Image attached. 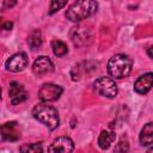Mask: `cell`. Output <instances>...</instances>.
I'll use <instances>...</instances> for the list:
<instances>
[{"mask_svg":"<svg viewBox=\"0 0 153 153\" xmlns=\"http://www.w3.org/2000/svg\"><path fill=\"white\" fill-rule=\"evenodd\" d=\"M98 4L93 0H82L73 2L66 11V17L71 22H80L97 11Z\"/></svg>","mask_w":153,"mask_h":153,"instance_id":"obj_1","label":"cell"},{"mask_svg":"<svg viewBox=\"0 0 153 153\" xmlns=\"http://www.w3.org/2000/svg\"><path fill=\"white\" fill-rule=\"evenodd\" d=\"M153 87V73H146L141 75L134 82V90L139 94H146Z\"/></svg>","mask_w":153,"mask_h":153,"instance_id":"obj_10","label":"cell"},{"mask_svg":"<svg viewBox=\"0 0 153 153\" xmlns=\"http://www.w3.org/2000/svg\"><path fill=\"white\" fill-rule=\"evenodd\" d=\"M8 94H10V98H11V103L13 105L20 104V103H23L27 98V94H26L24 87L19 82H17V81H12L10 84Z\"/></svg>","mask_w":153,"mask_h":153,"instance_id":"obj_9","label":"cell"},{"mask_svg":"<svg viewBox=\"0 0 153 153\" xmlns=\"http://www.w3.org/2000/svg\"><path fill=\"white\" fill-rule=\"evenodd\" d=\"M93 88L97 93H99L103 97L106 98H114L117 94V85L116 82L108 78V76H100L94 80Z\"/></svg>","mask_w":153,"mask_h":153,"instance_id":"obj_4","label":"cell"},{"mask_svg":"<svg viewBox=\"0 0 153 153\" xmlns=\"http://www.w3.org/2000/svg\"><path fill=\"white\" fill-rule=\"evenodd\" d=\"M128 149H129V145H128L127 141H123V140H121L115 147V152L116 153H127Z\"/></svg>","mask_w":153,"mask_h":153,"instance_id":"obj_18","label":"cell"},{"mask_svg":"<svg viewBox=\"0 0 153 153\" xmlns=\"http://www.w3.org/2000/svg\"><path fill=\"white\" fill-rule=\"evenodd\" d=\"M12 25H13V24H12L11 22H6V23L2 24V29H4V30H11V29H12Z\"/></svg>","mask_w":153,"mask_h":153,"instance_id":"obj_19","label":"cell"},{"mask_svg":"<svg viewBox=\"0 0 153 153\" xmlns=\"http://www.w3.org/2000/svg\"><path fill=\"white\" fill-rule=\"evenodd\" d=\"M74 148L73 141L67 136H60L49 146L48 153H72Z\"/></svg>","mask_w":153,"mask_h":153,"instance_id":"obj_6","label":"cell"},{"mask_svg":"<svg viewBox=\"0 0 153 153\" xmlns=\"http://www.w3.org/2000/svg\"><path fill=\"white\" fill-rule=\"evenodd\" d=\"M147 55H148L151 59H153V47H149V48L147 49Z\"/></svg>","mask_w":153,"mask_h":153,"instance_id":"obj_20","label":"cell"},{"mask_svg":"<svg viewBox=\"0 0 153 153\" xmlns=\"http://www.w3.org/2000/svg\"><path fill=\"white\" fill-rule=\"evenodd\" d=\"M20 153H43L41 143H25L20 147Z\"/></svg>","mask_w":153,"mask_h":153,"instance_id":"obj_16","label":"cell"},{"mask_svg":"<svg viewBox=\"0 0 153 153\" xmlns=\"http://www.w3.org/2000/svg\"><path fill=\"white\" fill-rule=\"evenodd\" d=\"M32 71L36 75H45L54 71V65L48 56H39L32 65Z\"/></svg>","mask_w":153,"mask_h":153,"instance_id":"obj_8","label":"cell"},{"mask_svg":"<svg viewBox=\"0 0 153 153\" xmlns=\"http://www.w3.org/2000/svg\"><path fill=\"white\" fill-rule=\"evenodd\" d=\"M133 61L124 54H117L112 56L108 62V73L115 79H122L129 75L131 71Z\"/></svg>","mask_w":153,"mask_h":153,"instance_id":"obj_3","label":"cell"},{"mask_svg":"<svg viewBox=\"0 0 153 153\" xmlns=\"http://www.w3.org/2000/svg\"><path fill=\"white\" fill-rule=\"evenodd\" d=\"M32 115L36 120H38L39 122H42L45 127H48L50 130H54L55 128H57L59 126V114L57 110L51 106L48 105L47 103H38L33 110H32Z\"/></svg>","mask_w":153,"mask_h":153,"instance_id":"obj_2","label":"cell"},{"mask_svg":"<svg viewBox=\"0 0 153 153\" xmlns=\"http://www.w3.org/2000/svg\"><path fill=\"white\" fill-rule=\"evenodd\" d=\"M66 1H56V0H53L51 2H50V7H49V14H53V13H55L56 11H59L60 8H62L63 6H66Z\"/></svg>","mask_w":153,"mask_h":153,"instance_id":"obj_17","label":"cell"},{"mask_svg":"<svg viewBox=\"0 0 153 153\" xmlns=\"http://www.w3.org/2000/svg\"><path fill=\"white\" fill-rule=\"evenodd\" d=\"M139 139H140L141 145H143V146H148V145L153 143V122L147 123L142 128Z\"/></svg>","mask_w":153,"mask_h":153,"instance_id":"obj_12","label":"cell"},{"mask_svg":"<svg viewBox=\"0 0 153 153\" xmlns=\"http://www.w3.org/2000/svg\"><path fill=\"white\" fill-rule=\"evenodd\" d=\"M13 5H16V1H12V2H6V1H4V4H2V7L5 8V6H8V7H11V6H13Z\"/></svg>","mask_w":153,"mask_h":153,"instance_id":"obj_21","label":"cell"},{"mask_svg":"<svg viewBox=\"0 0 153 153\" xmlns=\"http://www.w3.org/2000/svg\"><path fill=\"white\" fill-rule=\"evenodd\" d=\"M1 136L6 141H17L20 137L17 122H7L1 127Z\"/></svg>","mask_w":153,"mask_h":153,"instance_id":"obj_11","label":"cell"},{"mask_svg":"<svg viewBox=\"0 0 153 153\" xmlns=\"http://www.w3.org/2000/svg\"><path fill=\"white\" fill-rule=\"evenodd\" d=\"M63 88L59 85L55 84H44L39 91H38V98L43 102V103H48V102H55L60 98V96L62 94Z\"/></svg>","mask_w":153,"mask_h":153,"instance_id":"obj_5","label":"cell"},{"mask_svg":"<svg viewBox=\"0 0 153 153\" xmlns=\"http://www.w3.org/2000/svg\"><path fill=\"white\" fill-rule=\"evenodd\" d=\"M147 153H153V147H151V148L147 151Z\"/></svg>","mask_w":153,"mask_h":153,"instance_id":"obj_22","label":"cell"},{"mask_svg":"<svg viewBox=\"0 0 153 153\" xmlns=\"http://www.w3.org/2000/svg\"><path fill=\"white\" fill-rule=\"evenodd\" d=\"M27 66V56L25 53H18L6 61V68L10 72H20Z\"/></svg>","mask_w":153,"mask_h":153,"instance_id":"obj_7","label":"cell"},{"mask_svg":"<svg viewBox=\"0 0 153 153\" xmlns=\"http://www.w3.org/2000/svg\"><path fill=\"white\" fill-rule=\"evenodd\" d=\"M51 48H53V51L56 56L61 57V56H65L67 53H68V48L67 45L62 42V41H59V39H55L51 42Z\"/></svg>","mask_w":153,"mask_h":153,"instance_id":"obj_15","label":"cell"},{"mask_svg":"<svg viewBox=\"0 0 153 153\" xmlns=\"http://www.w3.org/2000/svg\"><path fill=\"white\" fill-rule=\"evenodd\" d=\"M115 141V133L110 130H103L98 137V146L102 149H108Z\"/></svg>","mask_w":153,"mask_h":153,"instance_id":"obj_13","label":"cell"},{"mask_svg":"<svg viewBox=\"0 0 153 153\" xmlns=\"http://www.w3.org/2000/svg\"><path fill=\"white\" fill-rule=\"evenodd\" d=\"M27 43L31 49H37L42 44V35L39 30H33L27 36Z\"/></svg>","mask_w":153,"mask_h":153,"instance_id":"obj_14","label":"cell"}]
</instances>
